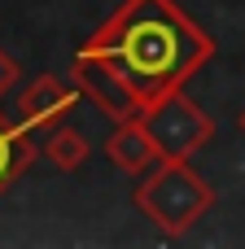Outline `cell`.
Here are the masks:
<instances>
[{"mask_svg": "<svg viewBox=\"0 0 245 249\" xmlns=\"http://www.w3.org/2000/svg\"><path fill=\"white\" fill-rule=\"evenodd\" d=\"M79 48L110 57L132 79L145 109L184 92V83L215 57V39L180 9V0H123Z\"/></svg>", "mask_w": 245, "mask_h": 249, "instance_id": "6da1fadb", "label": "cell"}, {"mask_svg": "<svg viewBox=\"0 0 245 249\" xmlns=\"http://www.w3.org/2000/svg\"><path fill=\"white\" fill-rule=\"evenodd\" d=\"M136 179L140 184L132 188V206L162 236H184L215 210V188L193 171L188 158H158Z\"/></svg>", "mask_w": 245, "mask_h": 249, "instance_id": "7a4b0ae2", "label": "cell"}, {"mask_svg": "<svg viewBox=\"0 0 245 249\" xmlns=\"http://www.w3.org/2000/svg\"><path fill=\"white\" fill-rule=\"evenodd\" d=\"M145 131L153 136L162 158H193L197 149H206L215 140V118L188 96V92H171L162 101H153L140 114Z\"/></svg>", "mask_w": 245, "mask_h": 249, "instance_id": "3957f363", "label": "cell"}, {"mask_svg": "<svg viewBox=\"0 0 245 249\" xmlns=\"http://www.w3.org/2000/svg\"><path fill=\"white\" fill-rule=\"evenodd\" d=\"M70 79H75L79 92H83L105 118H114V123H127V118H140V114H145V101H140V92L132 88V79H127L110 57H101V53H83V48H79Z\"/></svg>", "mask_w": 245, "mask_h": 249, "instance_id": "277c9868", "label": "cell"}, {"mask_svg": "<svg viewBox=\"0 0 245 249\" xmlns=\"http://www.w3.org/2000/svg\"><path fill=\"white\" fill-rule=\"evenodd\" d=\"M79 83H61L57 74H35L22 92H18V123L31 131L57 127L75 105H79Z\"/></svg>", "mask_w": 245, "mask_h": 249, "instance_id": "5b68a950", "label": "cell"}, {"mask_svg": "<svg viewBox=\"0 0 245 249\" xmlns=\"http://www.w3.org/2000/svg\"><path fill=\"white\" fill-rule=\"evenodd\" d=\"M105 153H110V162H114L118 171H127V175H145V171L162 158L158 144H153V136L145 131L140 118L114 123V136L105 140Z\"/></svg>", "mask_w": 245, "mask_h": 249, "instance_id": "8992f818", "label": "cell"}, {"mask_svg": "<svg viewBox=\"0 0 245 249\" xmlns=\"http://www.w3.org/2000/svg\"><path fill=\"white\" fill-rule=\"evenodd\" d=\"M35 162V140H31V127L22 123H4L0 118V193Z\"/></svg>", "mask_w": 245, "mask_h": 249, "instance_id": "52a82bcc", "label": "cell"}, {"mask_svg": "<svg viewBox=\"0 0 245 249\" xmlns=\"http://www.w3.org/2000/svg\"><path fill=\"white\" fill-rule=\"evenodd\" d=\"M57 171H79L88 158H92V144H88V136L83 131H75V127H53L48 131V140H44V149H39Z\"/></svg>", "mask_w": 245, "mask_h": 249, "instance_id": "ba28073f", "label": "cell"}, {"mask_svg": "<svg viewBox=\"0 0 245 249\" xmlns=\"http://www.w3.org/2000/svg\"><path fill=\"white\" fill-rule=\"evenodd\" d=\"M13 79H18V61H13V57H9V53L0 48V96H4V92L13 88Z\"/></svg>", "mask_w": 245, "mask_h": 249, "instance_id": "9c48e42d", "label": "cell"}, {"mask_svg": "<svg viewBox=\"0 0 245 249\" xmlns=\"http://www.w3.org/2000/svg\"><path fill=\"white\" fill-rule=\"evenodd\" d=\"M237 127H241V136H245V109H241V118H237Z\"/></svg>", "mask_w": 245, "mask_h": 249, "instance_id": "30bf717a", "label": "cell"}]
</instances>
